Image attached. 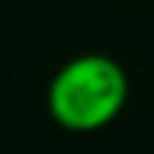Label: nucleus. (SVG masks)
<instances>
[{
    "label": "nucleus",
    "instance_id": "obj_1",
    "mask_svg": "<svg viewBox=\"0 0 154 154\" xmlns=\"http://www.w3.org/2000/svg\"><path fill=\"white\" fill-rule=\"evenodd\" d=\"M129 75L113 57L82 54L63 63L47 85V110L69 132H97L123 113Z\"/></svg>",
    "mask_w": 154,
    "mask_h": 154
}]
</instances>
